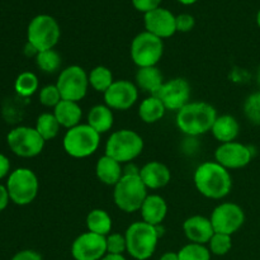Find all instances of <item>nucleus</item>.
I'll list each match as a JSON object with an SVG mask.
<instances>
[{"instance_id": "nucleus-1", "label": "nucleus", "mask_w": 260, "mask_h": 260, "mask_svg": "<svg viewBox=\"0 0 260 260\" xmlns=\"http://www.w3.org/2000/svg\"><path fill=\"white\" fill-rule=\"evenodd\" d=\"M194 185L198 192L210 200H222L233 188L230 172L216 161H205L196 169Z\"/></svg>"}, {"instance_id": "nucleus-2", "label": "nucleus", "mask_w": 260, "mask_h": 260, "mask_svg": "<svg viewBox=\"0 0 260 260\" xmlns=\"http://www.w3.org/2000/svg\"><path fill=\"white\" fill-rule=\"evenodd\" d=\"M217 111L207 102H189L177 113V126L182 134L190 137L205 135L212 129Z\"/></svg>"}, {"instance_id": "nucleus-3", "label": "nucleus", "mask_w": 260, "mask_h": 260, "mask_svg": "<svg viewBox=\"0 0 260 260\" xmlns=\"http://www.w3.org/2000/svg\"><path fill=\"white\" fill-rule=\"evenodd\" d=\"M162 233L160 226H152L144 221H136L127 228V253L136 260H147L154 255L157 241Z\"/></svg>"}, {"instance_id": "nucleus-4", "label": "nucleus", "mask_w": 260, "mask_h": 260, "mask_svg": "<svg viewBox=\"0 0 260 260\" xmlns=\"http://www.w3.org/2000/svg\"><path fill=\"white\" fill-rule=\"evenodd\" d=\"M144 139L134 129H118L106 142V155L119 164H128L141 155Z\"/></svg>"}, {"instance_id": "nucleus-5", "label": "nucleus", "mask_w": 260, "mask_h": 260, "mask_svg": "<svg viewBox=\"0 0 260 260\" xmlns=\"http://www.w3.org/2000/svg\"><path fill=\"white\" fill-rule=\"evenodd\" d=\"M147 196V188L140 178V174H123L121 180L114 185V203L126 213H134L141 210Z\"/></svg>"}, {"instance_id": "nucleus-6", "label": "nucleus", "mask_w": 260, "mask_h": 260, "mask_svg": "<svg viewBox=\"0 0 260 260\" xmlns=\"http://www.w3.org/2000/svg\"><path fill=\"white\" fill-rule=\"evenodd\" d=\"M101 135L88 123H80L68 129L62 140V146L66 154L75 159L89 157L98 150Z\"/></svg>"}, {"instance_id": "nucleus-7", "label": "nucleus", "mask_w": 260, "mask_h": 260, "mask_svg": "<svg viewBox=\"0 0 260 260\" xmlns=\"http://www.w3.org/2000/svg\"><path fill=\"white\" fill-rule=\"evenodd\" d=\"M5 187L13 203L18 206H27L37 197L40 182L33 170L28 168H18L9 174Z\"/></svg>"}, {"instance_id": "nucleus-8", "label": "nucleus", "mask_w": 260, "mask_h": 260, "mask_svg": "<svg viewBox=\"0 0 260 260\" xmlns=\"http://www.w3.org/2000/svg\"><path fill=\"white\" fill-rule=\"evenodd\" d=\"M61 37L60 24L48 14L36 15L27 28V42L35 46L38 52L52 50Z\"/></svg>"}, {"instance_id": "nucleus-9", "label": "nucleus", "mask_w": 260, "mask_h": 260, "mask_svg": "<svg viewBox=\"0 0 260 260\" xmlns=\"http://www.w3.org/2000/svg\"><path fill=\"white\" fill-rule=\"evenodd\" d=\"M131 58L139 68L156 66L164 53V42L161 38L149 32H141L131 42Z\"/></svg>"}, {"instance_id": "nucleus-10", "label": "nucleus", "mask_w": 260, "mask_h": 260, "mask_svg": "<svg viewBox=\"0 0 260 260\" xmlns=\"http://www.w3.org/2000/svg\"><path fill=\"white\" fill-rule=\"evenodd\" d=\"M63 101L80 102L85 98L89 89V74L81 66L71 65L63 69L56 81Z\"/></svg>"}, {"instance_id": "nucleus-11", "label": "nucleus", "mask_w": 260, "mask_h": 260, "mask_svg": "<svg viewBox=\"0 0 260 260\" xmlns=\"http://www.w3.org/2000/svg\"><path fill=\"white\" fill-rule=\"evenodd\" d=\"M7 142L13 154L20 157H35L43 151L46 141L35 127L18 126L9 131Z\"/></svg>"}, {"instance_id": "nucleus-12", "label": "nucleus", "mask_w": 260, "mask_h": 260, "mask_svg": "<svg viewBox=\"0 0 260 260\" xmlns=\"http://www.w3.org/2000/svg\"><path fill=\"white\" fill-rule=\"evenodd\" d=\"M210 220L215 233L233 236L243 228L245 222V213L236 203L223 202L216 206L211 213Z\"/></svg>"}, {"instance_id": "nucleus-13", "label": "nucleus", "mask_w": 260, "mask_h": 260, "mask_svg": "<svg viewBox=\"0 0 260 260\" xmlns=\"http://www.w3.org/2000/svg\"><path fill=\"white\" fill-rule=\"evenodd\" d=\"M190 84L183 78H174L165 81L155 95L164 103L169 111H180L190 102Z\"/></svg>"}, {"instance_id": "nucleus-14", "label": "nucleus", "mask_w": 260, "mask_h": 260, "mask_svg": "<svg viewBox=\"0 0 260 260\" xmlns=\"http://www.w3.org/2000/svg\"><path fill=\"white\" fill-rule=\"evenodd\" d=\"M104 104L116 111H127L139 99V88L129 80H114L103 93Z\"/></svg>"}, {"instance_id": "nucleus-15", "label": "nucleus", "mask_w": 260, "mask_h": 260, "mask_svg": "<svg viewBox=\"0 0 260 260\" xmlns=\"http://www.w3.org/2000/svg\"><path fill=\"white\" fill-rule=\"evenodd\" d=\"M106 254V236L90 231L79 235L71 245V255L74 260H101Z\"/></svg>"}, {"instance_id": "nucleus-16", "label": "nucleus", "mask_w": 260, "mask_h": 260, "mask_svg": "<svg viewBox=\"0 0 260 260\" xmlns=\"http://www.w3.org/2000/svg\"><path fill=\"white\" fill-rule=\"evenodd\" d=\"M253 151L240 142H226L216 149L215 161L226 169H241L251 161Z\"/></svg>"}, {"instance_id": "nucleus-17", "label": "nucleus", "mask_w": 260, "mask_h": 260, "mask_svg": "<svg viewBox=\"0 0 260 260\" xmlns=\"http://www.w3.org/2000/svg\"><path fill=\"white\" fill-rule=\"evenodd\" d=\"M146 32L161 38H169L177 32V17L165 8H157L144 15Z\"/></svg>"}, {"instance_id": "nucleus-18", "label": "nucleus", "mask_w": 260, "mask_h": 260, "mask_svg": "<svg viewBox=\"0 0 260 260\" xmlns=\"http://www.w3.org/2000/svg\"><path fill=\"white\" fill-rule=\"evenodd\" d=\"M183 231L190 243L206 245L215 234L212 222L205 216H190L183 223Z\"/></svg>"}, {"instance_id": "nucleus-19", "label": "nucleus", "mask_w": 260, "mask_h": 260, "mask_svg": "<svg viewBox=\"0 0 260 260\" xmlns=\"http://www.w3.org/2000/svg\"><path fill=\"white\" fill-rule=\"evenodd\" d=\"M140 178L147 189H160L169 184L172 172L160 161H150L140 169Z\"/></svg>"}, {"instance_id": "nucleus-20", "label": "nucleus", "mask_w": 260, "mask_h": 260, "mask_svg": "<svg viewBox=\"0 0 260 260\" xmlns=\"http://www.w3.org/2000/svg\"><path fill=\"white\" fill-rule=\"evenodd\" d=\"M142 221L152 226H160L168 213L167 201L159 194L147 196L141 206Z\"/></svg>"}, {"instance_id": "nucleus-21", "label": "nucleus", "mask_w": 260, "mask_h": 260, "mask_svg": "<svg viewBox=\"0 0 260 260\" xmlns=\"http://www.w3.org/2000/svg\"><path fill=\"white\" fill-rule=\"evenodd\" d=\"M95 175L103 184L114 187L123 177V168L118 161L104 154L96 161Z\"/></svg>"}, {"instance_id": "nucleus-22", "label": "nucleus", "mask_w": 260, "mask_h": 260, "mask_svg": "<svg viewBox=\"0 0 260 260\" xmlns=\"http://www.w3.org/2000/svg\"><path fill=\"white\" fill-rule=\"evenodd\" d=\"M213 137L221 144H226V142L235 141L236 137L239 136L240 132V124H239L238 119L235 117L230 116V114H223V116H217L215 123H213L212 129Z\"/></svg>"}, {"instance_id": "nucleus-23", "label": "nucleus", "mask_w": 260, "mask_h": 260, "mask_svg": "<svg viewBox=\"0 0 260 260\" xmlns=\"http://www.w3.org/2000/svg\"><path fill=\"white\" fill-rule=\"evenodd\" d=\"M53 114H55L56 119H57L61 127L70 129L80 124L83 111H81V107L79 106L78 102L63 101L62 99L53 108Z\"/></svg>"}, {"instance_id": "nucleus-24", "label": "nucleus", "mask_w": 260, "mask_h": 260, "mask_svg": "<svg viewBox=\"0 0 260 260\" xmlns=\"http://www.w3.org/2000/svg\"><path fill=\"white\" fill-rule=\"evenodd\" d=\"M164 76L157 66H149V68H139L136 73V85L149 93L150 95H155L164 84Z\"/></svg>"}, {"instance_id": "nucleus-25", "label": "nucleus", "mask_w": 260, "mask_h": 260, "mask_svg": "<svg viewBox=\"0 0 260 260\" xmlns=\"http://www.w3.org/2000/svg\"><path fill=\"white\" fill-rule=\"evenodd\" d=\"M114 123L113 111L106 104H96L89 111L88 124L99 135L111 131Z\"/></svg>"}, {"instance_id": "nucleus-26", "label": "nucleus", "mask_w": 260, "mask_h": 260, "mask_svg": "<svg viewBox=\"0 0 260 260\" xmlns=\"http://www.w3.org/2000/svg\"><path fill=\"white\" fill-rule=\"evenodd\" d=\"M167 111L168 109L165 108L164 103L160 101V98H157L156 95H150L145 98L140 104L139 116L145 123L151 124L156 123L157 121L164 118Z\"/></svg>"}, {"instance_id": "nucleus-27", "label": "nucleus", "mask_w": 260, "mask_h": 260, "mask_svg": "<svg viewBox=\"0 0 260 260\" xmlns=\"http://www.w3.org/2000/svg\"><path fill=\"white\" fill-rule=\"evenodd\" d=\"M86 228L88 231L94 234H98L102 236H108L112 230V217L107 211L95 208L91 210L86 216Z\"/></svg>"}, {"instance_id": "nucleus-28", "label": "nucleus", "mask_w": 260, "mask_h": 260, "mask_svg": "<svg viewBox=\"0 0 260 260\" xmlns=\"http://www.w3.org/2000/svg\"><path fill=\"white\" fill-rule=\"evenodd\" d=\"M40 81L36 74L30 71H23L14 81V90L20 98H29L38 90Z\"/></svg>"}, {"instance_id": "nucleus-29", "label": "nucleus", "mask_w": 260, "mask_h": 260, "mask_svg": "<svg viewBox=\"0 0 260 260\" xmlns=\"http://www.w3.org/2000/svg\"><path fill=\"white\" fill-rule=\"evenodd\" d=\"M113 74L107 66H95L89 73V85L99 93H104L113 84Z\"/></svg>"}, {"instance_id": "nucleus-30", "label": "nucleus", "mask_w": 260, "mask_h": 260, "mask_svg": "<svg viewBox=\"0 0 260 260\" xmlns=\"http://www.w3.org/2000/svg\"><path fill=\"white\" fill-rule=\"evenodd\" d=\"M60 123L56 119L53 113H42L38 116L37 121H36V127L38 134L43 137L45 141H50L53 140L60 132Z\"/></svg>"}, {"instance_id": "nucleus-31", "label": "nucleus", "mask_w": 260, "mask_h": 260, "mask_svg": "<svg viewBox=\"0 0 260 260\" xmlns=\"http://www.w3.org/2000/svg\"><path fill=\"white\" fill-rule=\"evenodd\" d=\"M36 63L38 69L46 74H53L60 69L61 56L55 48L52 50L41 51L36 56Z\"/></svg>"}, {"instance_id": "nucleus-32", "label": "nucleus", "mask_w": 260, "mask_h": 260, "mask_svg": "<svg viewBox=\"0 0 260 260\" xmlns=\"http://www.w3.org/2000/svg\"><path fill=\"white\" fill-rule=\"evenodd\" d=\"M178 255H179V260H211L212 254L208 246L189 243L178 251Z\"/></svg>"}, {"instance_id": "nucleus-33", "label": "nucleus", "mask_w": 260, "mask_h": 260, "mask_svg": "<svg viewBox=\"0 0 260 260\" xmlns=\"http://www.w3.org/2000/svg\"><path fill=\"white\" fill-rule=\"evenodd\" d=\"M207 245L212 255L222 256L226 255L233 248V239H231V235L215 233Z\"/></svg>"}, {"instance_id": "nucleus-34", "label": "nucleus", "mask_w": 260, "mask_h": 260, "mask_svg": "<svg viewBox=\"0 0 260 260\" xmlns=\"http://www.w3.org/2000/svg\"><path fill=\"white\" fill-rule=\"evenodd\" d=\"M244 113L251 123L260 126V91L250 94L244 103Z\"/></svg>"}, {"instance_id": "nucleus-35", "label": "nucleus", "mask_w": 260, "mask_h": 260, "mask_svg": "<svg viewBox=\"0 0 260 260\" xmlns=\"http://www.w3.org/2000/svg\"><path fill=\"white\" fill-rule=\"evenodd\" d=\"M62 101L61 94L58 91L56 84H51V85L43 86L40 90V102L42 106L47 107V108H55L60 102Z\"/></svg>"}, {"instance_id": "nucleus-36", "label": "nucleus", "mask_w": 260, "mask_h": 260, "mask_svg": "<svg viewBox=\"0 0 260 260\" xmlns=\"http://www.w3.org/2000/svg\"><path fill=\"white\" fill-rule=\"evenodd\" d=\"M107 241V253L108 254H118V255H123L124 251H127V243L126 236L122 234L114 233L109 234L106 236Z\"/></svg>"}, {"instance_id": "nucleus-37", "label": "nucleus", "mask_w": 260, "mask_h": 260, "mask_svg": "<svg viewBox=\"0 0 260 260\" xmlns=\"http://www.w3.org/2000/svg\"><path fill=\"white\" fill-rule=\"evenodd\" d=\"M194 24L196 20L193 15L187 14V13L177 15V32H189V30H192L194 28Z\"/></svg>"}, {"instance_id": "nucleus-38", "label": "nucleus", "mask_w": 260, "mask_h": 260, "mask_svg": "<svg viewBox=\"0 0 260 260\" xmlns=\"http://www.w3.org/2000/svg\"><path fill=\"white\" fill-rule=\"evenodd\" d=\"M161 2L162 0H132V4H134L135 9L146 14V13L151 12V10L160 8Z\"/></svg>"}, {"instance_id": "nucleus-39", "label": "nucleus", "mask_w": 260, "mask_h": 260, "mask_svg": "<svg viewBox=\"0 0 260 260\" xmlns=\"http://www.w3.org/2000/svg\"><path fill=\"white\" fill-rule=\"evenodd\" d=\"M10 260H43L40 253L36 250H30V249H25V250H20L15 254Z\"/></svg>"}, {"instance_id": "nucleus-40", "label": "nucleus", "mask_w": 260, "mask_h": 260, "mask_svg": "<svg viewBox=\"0 0 260 260\" xmlns=\"http://www.w3.org/2000/svg\"><path fill=\"white\" fill-rule=\"evenodd\" d=\"M10 161L4 154H0V179L10 174Z\"/></svg>"}, {"instance_id": "nucleus-41", "label": "nucleus", "mask_w": 260, "mask_h": 260, "mask_svg": "<svg viewBox=\"0 0 260 260\" xmlns=\"http://www.w3.org/2000/svg\"><path fill=\"white\" fill-rule=\"evenodd\" d=\"M9 201L10 198H9V193H8L7 187L0 184V212H3V211L8 207Z\"/></svg>"}, {"instance_id": "nucleus-42", "label": "nucleus", "mask_w": 260, "mask_h": 260, "mask_svg": "<svg viewBox=\"0 0 260 260\" xmlns=\"http://www.w3.org/2000/svg\"><path fill=\"white\" fill-rule=\"evenodd\" d=\"M24 53L27 56H29V57H32V56H35L36 57L38 53V51L35 46H32L29 42H27V45H25V47H24Z\"/></svg>"}, {"instance_id": "nucleus-43", "label": "nucleus", "mask_w": 260, "mask_h": 260, "mask_svg": "<svg viewBox=\"0 0 260 260\" xmlns=\"http://www.w3.org/2000/svg\"><path fill=\"white\" fill-rule=\"evenodd\" d=\"M159 260H179V255H178V253H174V251H167V253H164L160 256Z\"/></svg>"}, {"instance_id": "nucleus-44", "label": "nucleus", "mask_w": 260, "mask_h": 260, "mask_svg": "<svg viewBox=\"0 0 260 260\" xmlns=\"http://www.w3.org/2000/svg\"><path fill=\"white\" fill-rule=\"evenodd\" d=\"M101 260H127L123 255H118V254H108L103 256Z\"/></svg>"}, {"instance_id": "nucleus-45", "label": "nucleus", "mask_w": 260, "mask_h": 260, "mask_svg": "<svg viewBox=\"0 0 260 260\" xmlns=\"http://www.w3.org/2000/svg\"><path fill=\"white\" fill-rule=\"evenodd\" d=\"M178 2L182 3V4H184V5H192V4H194V3H197L198 0H178Z\"/></svg>"}, {"instance_id": "nucleus-46", "label": "nucleus", "mask_w": 260, "mask_h": 260, "mask_svg": "<svg viewBox=\"0 0 260 260\" xmlns=\"http://www.w3.org/2000/svg\"><path fill=\"white\" fill-rule=\"evenodd\" d=\"M256 23H258V27L260 28V10L258 12V14H256Z\"/></svg>"}, {"instance_id": "nucleus-47", "label": "nucleus", "mask_w": 260, "mask_h": 260, "mask_svg": "<svg viewBox=\"0 0 260 260\" xmlns=\"http://www.w3.org/2000/svg\"><path fill=\"white\" fill-rule=\"evenodd\" d=\"M256 79H258V84L260 85V69H259V71H258V76H256Z\"/></svg>"}]
</instances>
